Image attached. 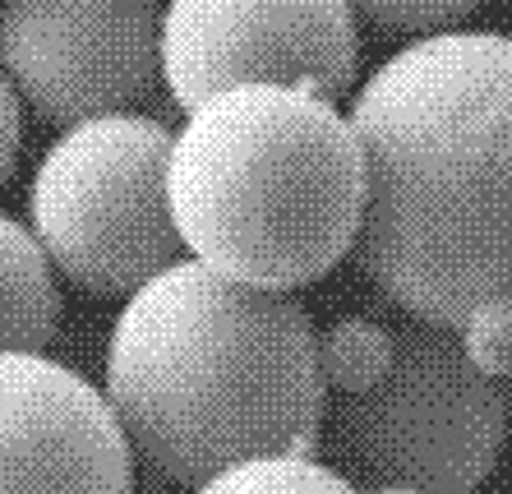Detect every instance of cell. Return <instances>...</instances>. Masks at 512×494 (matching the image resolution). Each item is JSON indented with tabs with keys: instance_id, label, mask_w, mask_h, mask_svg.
<instances>
[{
	"instance_id": "11",
	"label": "cell",
	"mask_w": 512,
	"mask_h": 494,
	"mask_svg": "<svg viewBox=\"0 0 512 494\" xmlns=\"http://www.w3.org/2000/svg\"><path fill=\"white\" fill-rule=\"evenodd\" d=\"M393 361V333L379 328L374 319H360V314H346L337 319L328 333H319V365L323 379L337 384L342 393H356V388H370Z\"/></svg>"
},
{
	"instance_id": "5",
	"label": "cell",
	"mask_w": 512,
	"mask_h": 494,
	"mask_svg": "<svg viewBox=\"0 0 512 494\" xmlns=\"http://www.w3.org/2000/svg\"><path fill=\"white\" fill-rule=\"evenodd\" d=\"M171 130L139 111L65 125L37 162L28 222L51 268L88 296H130L185 259L167 204Z\"/></svg>"
},
{
	"instance_id": "9",
	"label": "cell",
	"mask_w": 512,
	"mask_h": 494,
	"mask_svg": "<svg viewBox=\"0 0 512 494\" xmlns=\"http://www.w3.org/2000/svg\"><path fill=\"white\" fill-rule=\"evenodd\" d=\"M56 328V268L33 231L0 213V351H42Z\"/></svg>"
},
{
	"instance_id": "6",
	"label": "cell",
	"mask_w": 512,
	"mask_h": 494,
	"mask_svg": "<svg viewBox=\"0 0 512 494\" xmlns=\"http://www.w3.org/2000/svg\"><path fill=\"white\" fill-rule=\"evenodd\" d=\"M351 0H171L162 10V84L180 111L236 84L337 97L356 84Z\"/></svg>"
},
{
	"instance_id": "2",
	"label": "cell",
	"mask_w": 512,
	"mask_h": 494,
	"mask_svg": "<svg viewBox=\"0 0 512 494\" xmlns=\"http://www.w3.org/2000/svg\"><path fill=\"white\" fill-rule=\"evenodd\" d=\"M102 398L134 462L185 490L231 462L314 453L328 411L319 328L286 291L176 259L125 296Z\"/></svg>"
},
{
	"instance_id": "12",
	"label": "cell",
	"mask_w": 512,
	"mask_h": 494,
	"mask_svg": "<svg viewBox=\"0 0 512 494\" xmlns=\"http://www.w3.org/2000/svg\"><path fill=\"white\" fill-rule=\"evenodd\" d=\"M480 0H351V10L360 19H370L383 33L402 37H434L448 33L476 10Z\"/></svg>"
},
{
	"instance_id": "3",
	"label": "cell",
	"mask_w": 512,
	"mask_h": 494,
	"mask_svg": "<svg viewBox=\"0 0 512 494\" xmlns=\"http://www.w3.org/2000/svg\"><path fill=\"white\" fill-rule=\"evenodd\" d=\"M167 204L199 264L296 291L351 254L365 213V153L333 97L236 84L171 134Z\"/></svg>"
},
{
	"instance_id": "8",
	"label": "cell",
	"mask_w": 512,
	"mask_h": 494,
	"mask_svg": "<svg viewBox=\"0 0 512 494\" xmlns=\"http://www.w3.org/2000/svg\"><path fill=\"white\" fill-rule=\"evenodd\" d=\"M0 494H134L116 411L42 351H0Z\"/></svg>"
},
{
	"instance_id": "4",
	"label": "cell",
	"mask_w": 512,
	"mask_h": 494,
	"mask_svg": "<svg viewBox=\"0 0 512 494\" xmlns=\"http://www.w3.org/2000/svg\"><path fill=\"white\" fill-rule=\"evenodd\" d=\"M323 434L346 476L365 485L471 494L499 462L508 398L466 356L457 328L411 319L393 333L388 370L323 411Z\"/></svg>"
},
{
	"instance_id": "1",
	"label": "cell",
	"mask_w": 512,
	"mask_h": 494,
	"mask_svg": "<svg viewBox=\"0 0 512 494\" xmlns=\"http://www.w3.org/2000/svg\"><path fill=\"white\" fill-rule=\"evenodd\" d=\"M365 213L351 259L383 301L462 333L512 310V37H416L351 102Z\"/></svg>"
},
{
	"instance_id": "7",
	"label": "cell",
	"mask_w": 512,
	"mask_h": 494,
	"mask_svg": "<svg viewBox=\"0 0 512 494\" xmlns=\"http://www.w3.org/2000/svg\"><path fill=\"white\" fill-rule=\"evenodd\" d=\"M0 70L51 125L134 111L162 79L157 0H5Z\"/></svg>"
},
{
	"instance_id": "10",
	"label": "cell",
	"mask_w": 512,
	"mask_h": 494,
	"mask_svg": "<svg viewBox=\"0 0 512 494\" xmlns=\"http://www.w3.org/2000/svg\"><path fill=\"white\" fill-rule=\"evenodd\" d=\"M194 494H365L346 471L319 462L314 453H273L245 458L194 485Z\"/></svg>"
},
{
	"instance_id": "16",
	"label": "cell",
	"mask_w": 512,
	"mask_h": 494,
	"mask_svg": "<svg viewBox=\"0 0 512 494\" xmlns=\"http://www.w3.org/2000/svg\"><path fill=\"white\" fill-rule=\"evenodd\" d=\"M503 398H508V425H512V374H508V388H503Z\"/></svg>"
},
{
	"instance_id": "15",
	"label": "cell",
	"mask_w": 512,
	"mask_h": 494,
	"mask_svg": "<svg viewBox=\"0 0 512 494\" xmlns=\"http://www.w3.org/2000/svg\"><path fill=\"white\" fill-rule=\"evenodd\" d=\"M365 494H425V490H411V485H393V481H379V485H365Z\"/></svg>"
},
{
	"instance_id": "14",
	"label": "cell",
	"mask_w": 512,
	"mask_h": 494,
	"mask_svg": "<svg viewBox=\"0 0 512 494\" xmlns=\"http://www.w3.org/2000/svg\"><path fill=\"white\" fill-rule=\"evenodd\" d=\"M24 144V116H19V93H14L10 74L0 70V181H10L14 157Z\"/></svg>"
},
{
	"instance_id": "13",
	"label": "cell",
	"mask_w": 512,
	"mask_h": 494,
	"mask_svg": "<svg viewBox=\"0 0 512 494\" xmlns=\"http://www.w3.org/2000/svg\"><path fill=\"white\" fill-rule=\"evenodd\" d=\"M457 338H462L466 356H471L485 374H494V379H508L512 374V310L480 314V319H471Z\"/></svg>"
}]
</instances>
